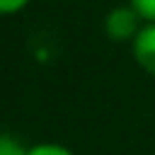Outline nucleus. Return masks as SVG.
I'll return each instance as SVG.
<instances>
[{
	"label": "nucleus",
	"instance_id": "1",
	"mask_svg": "<svg viewBox=\"0 0 155 155\" xmlns=\"http://www.w3.org/2000/svg\"><path fill=\"white\" fill-rule=\"evenodd\" d=\"M143 24L145 22L140 19V15L131 5L114 7L104 17V31H107V36L111 41H133Z\"/></svg>",
	"mask_w": 155,
	"mask_h": 155
},
{
	"label": "nucleus",
	"instance_id": "2",
	"mask_svg": "<svg viewBox=\"0 0 155 155\" xmlns=\"http://www.w3.org/2000/svg\"><path fill=\"white\" fill-rule=\"evenodd\" d=\"M131 51L136 63L155 78V22H145L140 27V31L136 34V39L131 41Z\"/></svg>",
	"mask_w": 155,
	"mask_h": 155
},
{
	"label": "nucleus",
	"instance_id": "3",
	"mask_svg": "<svg viewBox=\"0 0 155 155\" xmlns=\"http://www.w3.org/2000/svg\"><path fill=\"white\" fill-rule=\"evenodd\" d=\"M27 155H75V153L58 143H36V145L27 148Z\"/></svg>",
	"mask_w": 155,
	"mask_h": 155
},
{
	"label": "nucleus",
	"instance_id": "4",
	"mask_svg": "<svg viewBox=\"0 0 155 155\" xmlns=\"http://www.w3.org/2000/svg\"><path fill=\"white\" fill-rule=\"evenodd\" d=\"M0 155H27V148L17 138H12L7 133H0Z\"/></svg>",
	"mask_w": 155,
	"mask_h": 155
},
{
	"label": "nucleus",
	"instance_id": "5",
	"mask_svg": "<svg viewBox=\"0 0 155 155\" xmlns=\"http://www.w3.org/2000/svg\"><path fill=\"white\" fill-rule=\"evenodd\" d=\"M128 5L140 15L143 22H155V0H128Z\"/></svg>",
	"mask_w": 155,
	"mask_h": 155
},
{
	"label": "nucleus",
	"instance_id": "6",
	"mask_svg": "<svg viewBox=\"0 0 155 155\" xmlns=\"http://www.w3.org/2000/svg\"><path fill=\"white\" fill-rule=\"evenodd\" d=\"M31 0H0V15H17L22 12Z\"/></svg>",
	"mask_w": 155,
	"mask_h": 155
}]
</instances>
